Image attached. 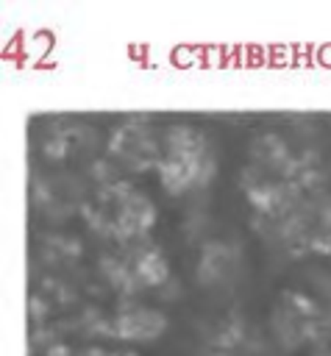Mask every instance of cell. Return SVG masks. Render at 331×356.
Returning <instances> with one entry per match:
<instances>
[{
    "label": "cell",
    "mask_w": 331,
    "mask_h": 356,
    "mask_svg": "<svg viewBox=\"0 0 331 356\" xmlns=\"http://www.w3.org/2000/svg\"><path fill=\"white\" fill-rule=\"evenodd\" d=\"M156 175L167 195L200 197L217 178V147L211 136L192 122L164 125Z\"/></svg>",
    "instance_id": "6da1fadb"
},
{
    "label": "cell",
    "mask_w": 331,
    "mask_h": 356,
    "mask_svg": "<svg viewBox=\"0 0 331 356\" xmlns=\"http://www.w3.org/2000/svg\"><path fill=\"white\" fill-rule=\"evenodd\" d=\"M81 217L106 245H128L147 239L156 222V206L139 186L120 178L114 184L95 186Z\"/></svg>",
    "instance_id": "7a4b0ae2"
},
{
    "label": "cell",
    "mask_w": 331,
    "mask_h": 356,
    "mask_svg": "<svg viewBox=\"0 0 331 356\" xmlns=\"http://www.w3.org/2000/svg\"><path fill=\"white\" fill-rule=\"evenodd\" d=\"M267 331L281 350L320 348L331 339V303L306 284L286 286L270 306Z\"/></svg>",
    "instance_id": "3957f363"
},
{
    "label": "cell",
    "mask_w": 331,
    "mask_h": 356,
    "mask_svg": "<svg viewBox=\"0 0 331 356\" xmlns=\"http://www.w3.org/2000/svg\"><path fill=\"white\" fill-rule=\"evenodd\" d=\"M97 270L108 281V286L120 289L125 298L136 292H161L170 281V261L164 250L147 239L128 242V245H106L97 256Z\"/></svg>",
    "instance_id": "277c9868"
},
{
    "label": "cell",
    "mask_w": 331,
    "mask_h": 356,
    "mask_svg": "<svg viewBox=\"0 0 331 356\" xmlns=\"http://www.w3.org/2000/svg\"><path fill=\"white\" fill-rule=\"evenodd\" d=\"M245 275H248V253L239 236L217 234L200 239L195 256V284L203 292L214 298H228L239 289Z\"/></svg>",
    "instance_id": "5b68a950"
},
{
    "label": "cell",
    "mask_w": 331,
    "mask_h": 356,
    "mask_svg": "<svg viewBox=\"0 0 331 356\" xmlns=\"http://www.w3.org/2000/svg\"><path fill=\"white\" fill-rule=\"evenodd\" d=\"M103 153L122 172L156 170L159 156H161V128L145 114L122 117L117 125H111Z\"/></svg>",
    "instance_id": "8992f818"
},
{
    "label": "cell",
    "mask_w": 331,
    "mask_h": 356,
    "mask_svg": "<svg viewBox=\"0 0 331 356\" xmlns=\"http://www.w3.org/2000/svg\"><path fill=\"white\" fill-rule=\"evenodd\" d=\"M36 150L47 167H70V161L83 159L86 164L97 159V150H106L100 131L78 117H50L36 134Z\"/></svg>",
    "instance_id": "52a82bcc"
},
{
    "label": "cell",
    "mask_w": 331,
    "mask_h": 356,
    "mask_svg": "<svg viewBox=\"0 0 331 356\" xmlns=\"http://www.w3.org/2000/svg\"><path fill=\"white\" fill-rule=\"evenodd\" d=\"M170 317L147 303H139L134 298H125L111 312V339L131 342V345H147L167 334Z\"/></svg>",
    "instance_id": "ba28073f"
},
{
    "label": "cell",
    "mask_w": 331,
    "mask_h": 356,
    "mask_svg": "<svg viewBox=\"0 0 331 356\" xmlns=\"http://www.w3.org/2000/svg\"><path fill=\"white\" fill-rule=\"evenodd\" d=\"M45 356H136V353H131V350H108V348H100V345L72 348L67 342H53V345H47Z\"/></svg>",
    "instance_id": "9c48e42d"
},
{
    "label": "cell",
    "mask_w": 331,
    "mask_h": 356,
    "mask_svg": "<svg viewBox=\"0 0 331 356\" xmlns=\"http://www.w3.org/2000/svg\"><path fill=\"white\" fill-rule=\"evenodd\" d=\"M314 356H331V339H328L325 345H320V348H314Z\"/></svg>",
    "instance_id": "30bf717a"
},
{
    "label": "cell",
    "mask_w": 331,
    "mask_h": 356,
    "mask_svg": "<svg viewBox=\"0 0 331 356\" xmlns=\"http://www.w3.org/2000/svg\"><path fill=\"white\" fill-rule=\"evenodd\" d=\"M328 261H331V256H328Z\"/></svg>",
    "instance_id": "8fae6325"
}]
</instances>
